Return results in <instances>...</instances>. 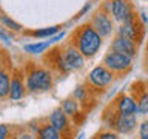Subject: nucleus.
I'll use <instances>...</instances> for the list:
<instances>
[{"label": "nucleus", "instance_id": "nucleus-6", "mask_svg": "<svg viewBox=\"0 0 148 139\" xmlns=\"http://www.w3.org/2000/svg\"><path fill=\"white\" fill-rule=\"evenodd\" d=\"M90 23L92 26H94V30L99 32V34L103 37V39H106V37H111L116 32V30H117V26L114 25V19L110 16L108 12L102 11V9H99V11L94 12V16L91 17Z\"/></svg>", "mask_w": 148, "mask_h": 139}, {"label": "nucleus", "instance_id": "nucleus-7", "mask_svg": "<svg viewBox=\"0 0 148 139\" xmlns=\"http://www.w3.org/2000/svg\"><path fill=\"white\" fill-rule=\"evenodd\" d=\"M111 2V17L116 23H125L137 16L134 12L131 0H110Z\"/></svg>", "mask_w": 148, "mask_h": 139}, {"label": "nucleus", "instance_id": "nucleus-2", "mask_svg": "<svg viewBox=\"0 0 148 139\" xmlns=\"http://www.w3.org/2000/svg\"><path fill=\"white\" fill-rule=\"evenodd\" d=\"M26 90L34 94L40 93H48L54 85V76L53 71L43 67H32L26 71Z\"/></svg>", "mask_w": 148, "mask_h": 139}, {"label": "nucleus", "instance_id": "nucleus-19", "mask_svg": "<svg viewBox=\"0 0 148 139\" xmlns=\"http://www.w3.org/2000/svg\"><path fill=\"white\" fill-rule=\"evenodd\" d=\"M59 32H60V26L53 25V26H46V28H39V30H34V31H31L29 34L32 37H36V39H51V37H54L56 34H59Z\"/></svg>", "mask_w": 148, "mask_h": 139}, {"label": "nucleus", "instance_id": "nucleus-17", "mask_svg": "<svg viewBox=\"0 0 148 139\" xmlns=\"http://www.w3.org/2000/svg\"><path fill=\"white\" fill-rule=\"evenodd\" d=\"M11 74L6 68H2L0 71V97L2 99H8L9 97V90H11Z\"/></svg>", "mask_w": 148, "mask_h": 139}, {"label": "nucleus", "instance_id": "nucleus-11", "mask_svg": "<svg viewBox=\"0 0 148 139\" xmlns=\"http://www.w3.org/2000/svg\"><path fill=\"white\" fill-rule=\"evenodd\" d=\"M137 46H139V43H136L134 40L127 39V37H122V36H117V34L114 36L113 42H111V50L113 51L127 54L133 59L137 56Z\"/></svg>", "mask_w": 148, "mask_h": 139}, {"label": "nucleus", "instance_id": "nucleus-9", "mask_svg": "<svg viewBox=\"0 0 148 139\" xmlns=\"http://www.w3.org/2000/svg\"><path fill=\"white\" fill-rule=\"evenodd\" d=\"M62 56L69 71H79L85 65V56L79 51V48L73 42H69L62 48Z\"/></svg>", "mask_w": 148, "mask_h": 139}, {"label": "nucleus", "instance_id": "nucleus-8", "mask_svg": "<svg viewBox=\"0 0 148 139\" xmlns=\"http://www.w3.org/2000/svg\"><path fill=\"white\" fill-rule=\"evenodd\" d=\"M116 34L127 37V39H131L136 43H140V40L143 37V23L139 20V16H136L131 20L120 23L117 26V30H116Z\"/></svg>", "mask_w": 148, "mask_h": 139}, {"label": "nucleus", "instance_id": "nucleus-28", "mask_svg": "<svg viewBox=\"0 0 148 139\" xmlns=\"http://www.w3.org/2000/svg\"><path fill=\"white\" fill-rule=\"evenodd\" d=\"M90 8H91V3L88 2V3L85 5V6H83V8L80 9V11H79V14H77V17H82V16H83V14H85V12H88V11H90Z\"/></svg>", "mask_w": 148, "mask_h": 139}, {"label": "nucleus", "instance_id": "nucleus-21", "mask_svg": "<svg viewBox=\"0 0 148 139\" xmlns=\"http://www.w3.org/2000/svg\"><path fill=\"white\" fill-rule=\"evenodd\" d=\"M0 22H2L3 28H6V30L11 31V32H22L23 31V26L20 25V23H17L16 20L9 19L6 14H2V16H0Z\"/></svg>", "mask_w": 148, "mask_h": 139}, {"label": "nucleus", "instance_id": "nucleus-12", "mask_svg": "<svg viewBox=\"0 0 148 139\" xmlns=\"http://www.w3.org/2000/svg\"><path fill=\"white\" fill-rule=\"evenodd\" d=\"M48 122L51 125H54V127L62 133L63 139H65V136H66L69 131H71V127H69V118L60 107L59 108H54L53 111H51V114L48 118Z\"/></svg>", "mask_w": 148, "mask_h": 139}, {"label": "nucleus", "instance_id": "nucleus-5", "mask_svg": "<svg viewBox=\"0 0 148 139\" xmlns=\"http://www.w3.org/2000/svg\"><path fill=\"white\" fill-rule=\"evenodd\" d=\"M136 127H139L137 114H120L114 111L108 120V130H113L117 134H130L136 130Z\"/></svg>", "mask_w": 148, "mask_h": 139}, {"label": "nucleus", "instance_id": "nucleus-15", "mask_svg": "<svg viewBox=\"0 0 148 139\" xmlns=\"http://www.w3.org/2000/svg\"><path fill=\"white\" fill-rule=\"evenodd\" d=\"M37 139H63V136L54 125H51L49 122H45V124H42L40 131L37 134Z\"/></svg>", "mask_w": 148, "mask_h": 139}, {"label": "nucleus", "instance_id": "nucleus-3", "mask_svg": "<svg viewBox=\"0 0 148 139\" xmlns=\"http://www.w3.org/2000/svg\"><path fill=\"white\" fill-rule=\"evenodd\" d=\"M102 65H105L114 74H125L133 68V57L110 50L102 59Z\"/></svg>", "mask_w": 148, "mask_h": 139}, {"label": "nucleus", "instance_id": "nucleus-16", "mask_svg": "<svg viewBox=\"0 0 148 139\" xmlns=\"http://www.w3.org/2000/svg\"><path fill=\"white\" fill-rule=\"evenodd\" d=\"M60 108H62L65 113H66L68 118L74 119L80 111V102H77L74 97H68V99H63L62 104H60Z\"/></svg>", "mask_w": 148, "mask_h": 139}, {"label": "nucleus", "instance_id": "nucleus-14", "mask_svg": "<svg viewBox=\"0 0 148 139\" xmlns=\"http://www.w3.org/2000/svg\"><path fill=\"white\" fill-rule=\"evenodd\" d=\"M54 42L53 40H45V42H34V43H26V45H23V51L28 54H31V56H37V54H42V53H45L46 50L49 48L51 45H53Z\"/></svg>", "mask_w": 148, "mask_h": 139}, {"label": "nucleus", "instance_id": "nucleus-1", "mask_svg": "<svg viewBox=\"0 0 148 139\" xmlns=\"http://www.w3.org/2000/svg\"><path fill=\"white\" fill-rule=\"evenodd\" d=\"M73 43L79 48V51L85 56V59H91L99 53V50L102 48V37L99 32L94 30V26L90 22L83 23L74 31L73 34Z\"/></svg>", "mask_w": 148, "mask_h": 139}, {"label": "nucleus", "instance_id": "nucleus-20", "mask_svg": "<svg viewBox=\"0 0 148 139\" xmlns=\"http://www.w3.org/2000/svg\"><path fill=\"white\" fill-rule=\"evenodd\" d=\"M137 100V116H148V90L142 91L136 97Z\"/></svg>", "mask_w": 148, "mask_h": 139}, {"label": "nucleus", "instance_id": "nucleus-4", "mask_svg": "<svg viewBox=\"0 0 148 139\" xmlns=\"http://www.w3.org/2000/svg\"><path fill=\"white\" fill-rule=\"evenodd\" d=\"M116 74L110 71L105 65H96L94 68L88 73L86 76V83L94 90H105L106 87H110L114 82Z\"/></svg>", "mask_w": 148, "mask_h": 139}, {"label": "nucleus", "instance_id": "nucleus-18", "mask_svg": "<svg viewBox=\"0 0 148 139\" xmlns=\"http://www.w3.org/2000/svg\"><path fill=\"white\" fill-rule=\"evenodd\" d=\"M90 88L91 87L88 85V83H79V85L74 88L71 97H74L77 102H80V105L86 104V102L90 100V96H91V90H90Z\"/></svg>", "mask_w": 148, "mask_h": 139}, {"label": "nucleus", "instance_id": "nucleus-24", "mask_svg": "<svg viewBox=\"0 0 148 139\" xmlns=\"http://www.w3.org/2000/svg\"><path fill=\"white\" fill-rule=\"evenodd\" d=\"M137 131H139V139H145L148 138V119L142 120L137 127Z\"/></svg>", "mask_w": 148, "mask_h": 139}, {"label": "nucleus", "instance_id": "nucleus-26", "mask_svg": "<svg viewBox=\"0 0 148 139\" xmlns=\"http://www.w3.org/2000/svg\"><path fill=\"white\" fill-rule=\"evenodd\" d=\"M9 134H12V131H9V127L6 124L0 125V139H11Z\"/></svg>", "mask_w": 148, "mask_h": 139}, {"label": "nucleus", "instance_id": "nucleus-23", "mask_svg": "<svg viewBox=\"0 0 148 139\" xmlns=\"http://www.w3.org/2000/svg\"><path fill=\"white\" fill-rule=\"evenodd\" d=\"M94 139H119V134L113 130H102L94 136Z\"/></svg>", "mask_w": 148, "mask_h": 139}, {"label": "nucleus", "instance_id": "nucleus-10", "mask_svg": "<svg viewBox=\"0 0 148 139\" xmlns=\"http://www.w3.org/2000/svg\"><path fill=\"white\" fill-rule=\"evenodd\" d=\"M113 108L120 114H137V100L131 94H119L113 102Z\"/></svg>", "mask_w": 148, "mask_h": 139}, {"label": "nucleus", "instance_id": "nucleus-25", "mask_svg": "<svg viewBox=\"0 0 148 139\" xmlns=\"http://www.w3.org/2000/svg\"><path fill=\"white\" fill-rule=\"evenodd\" d=\"M0 39L3 40V43H6V45H9V43H12V40H14V36L11 34L9 36L8 34V31H6V28H0Z\"/></svg>", "mask_w": 148, "mask_h": 139}, {"label": "nucleus", "instance_id": "nucleus-29", "mask_svg": "<svg viewBox=\"0 0 148 139\" xmlns=\"http://www.w3.org/2000/svg\"><path fill=\"white\" fill-rule=\"evenodd\" d=\"M74 139H85V133H83V131H82V133H79Z\"/></svg>", "mask_w": 148, "mask_h": 139}, {"label": "nucleus", "instance_id": "nucleus-22", "mask_svg": "<svg viewBox=\"0 0 148 139\" xmlns=\"http://www.w3.org/2000/svg\"><path fill=\"white\" fill-rule=\"evenodd\" d=\"M11 139H36V134H32L28 128H20L11 134Z\"/></svg>", "mask_w": 148, "mask_h": 139}, {"label": "nucleus", "instance_id": "nucleus-13", "mask_svg": "<svg viewBox=\"0 0 148 139\" xmlns=\"http://www.w3.org/2000/svg\"><path fill=\"white\" fill-rule=\"evenodd\" d=\"M26 94V83H23L22 77L18 74H12V81H11V90H9V97L14 102L22 100Z\"/></svg>", "mask_w": 148, "mask_h": 139}, {"label": "nucleus", "instance_id": "nucleus-27", "mask_svg": "<svg viewBox=\"0 0 148 139\" xmlns=\"http://www.w3.org/2000/svg\"><path fill=\"white\" fill-rule=\"evenodd\" d=\"M137 16H139V20H140L142 23H143V26H145V25H148V17H147V12H139L137 14Z\"/></svg>", "mask_w": 148, "mask_h": 139}]
</instances>
